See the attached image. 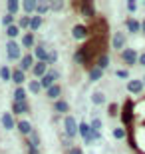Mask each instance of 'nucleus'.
Returning <instances> with one entry per match:
<instances>
[{"instance_id":"nucleus-1","label":"nucleus","mask_w":145,"mask_h":154,"mask_svg":"<svg viewBox=\"0 0 145 154\" xmlns=\"http://www.w3.org/2000/svg\"><path fill=\"white\" fill-rule=\"evenodd\" d=\"M91 58H94V62L97 58V54H95V40L82 44L78 50L74 52V62L80 64V66H91Z\"/></svg>"},{"instance_id":"nucleus-2","label":"nucleus","mask_w":145,"mask_h":154,"mask_svg":"<svg viewBox=\"0 0 145 154\" xmlns=\"http://www.w3.org/2000/svg\"><path fill=\"white\" fill-rule=\"evenodd\" d=\"M22 46H20V42L18 40H8L6 42V58L10 60V62H20V58H22Z\"/></svg>"},{"instance_id":"nucleus-3","label":"nucleus","mask_w":145,"mask_h":154,"mask_svg":"<svg viewBox=\"0 0 145 154\" xmlns=\"http://www.w3.org/2000/svg\"><path fill=\"white\" fill-rule=\"evenodd\" d=\"M64 136L72 138V140L78 138V120H76V116L72 114L64 116Z\"/></svg>"},{"instance_id":"nucleus-4","label":"nucleus","mask_w":145,"mask_h":154,"mask_svg":"<svg viewBox=\"0 0 145 154\" xmlns=\"http://www.w3.org/2000/svg\"><path fill=\"white\" fill-rule=\"evenodd\" d=\"M89 34H91V28H89L88 24H74L72 26V38L74 40H78V42H86V40L89 38Z\"/></svg>"},{"instance_id":"nucleus-5","label":"nucleus","mask_w":145,"mask_h":154,"mask_svg":"<svg viewBox=\"0 0 145 154\" xmlns=\"http://www.w3.org/2000/svg\"><path fill=\"white\" fill-rule=\"evenodd\" d=\"M119 58H121V62L127 66V68H131V66H135L137 64V60H139V52L135 50V48H125V50L119 52Z\"/></svg>"},{"instance_id":"nucleus-6","label":"nucleus","mask_w":145,"mask_h":154,"mask_svg":"<svg viewBox=\"0 0 145 154\" xmlns=\"http://www.w3.org/2000/svg\"><path fill=\"white\" fill-rule=\"evenodd\" d=\"M125 90L129 92V94H133V96H141L145 92V84L141 78H131L125 82Z\"/></svg>"},{"instance_id":"nucleus-7","label":"nucleus","mask_w":145,"mask_h":154,"mask_svg":"<svg viewBox=\"0 0 145 154\" xmlns=\"http://www.w3.org/2000/svg\"><path fill=\"white\" fill-rule=\"evenodd\" d=\"M76 6H78V10H80V14H82V16L91 18V20H94V18L97 16L95 4H94V2H89V0H82V2H78Z\"/></svg>"},{"instance_id":"nucleus-8","label":"nucleus","mask_w":145,"mask_h":154,"mask_svg":"<svg viewBox=\"0 0 145 154\" xmlns=\"http://www.w3.org/2000/svg\"><path fill=\"white\" fill-rule=\"evenodd\" d=\"M89 132H91V126H89V122H86V120H80V122H78V136L84 140V146H91V144H94V140L89 138Z\"/></svg>"},{"instance_id":"nucleus-9","label":"nucleus","mask_w":145,"mask_h":154,"mask_svg":"<svg viewBox=\"0 0 145 154\" xmlns=\"http://www.w3.org/2000/svg\"><path fill=\"white\" fill-rule=\"evenodd\" d=\"M36 44H38V40H36V34H34V32H24L22 36H20V46H22V48H26V50H30L32 52L34 48H36Z\"/></svg>"},{"instance_id":"nucleus-10","label":"nucleus","mask_w":145,"mask_h":154,"mask_svg":"<svg viewBox=\"0 0 145 154\" xmlns=\"http://www.w3.org/2000/svg\"><path fill=\"white\" fill-rule=\"evenodd\" d=\"M133 100H125V106H123V112H121V122H123V128H127L133 120Z\"/></svg>"},{"instance_id":"nucleus-11","label":"nucleus","mask_w":145,"mask_h":154,"mask_svg":"<svg viewBox=\"0 0 145 154\" xmlns=\"http://www.w3.org/2000/svg\"><path fill=\"white\" fill-rule=\"evenodd\" d=\"M10 112L14 116H26L32 112V108H30V102L26 100V102H12L10 106Z\"/></svg>"},{"instance_id":"nucleus-12","label":"nucleus","mask_w":145,"mask_h":154,"mask_svg":"<svg viewBox=\"0 0 145 154\" xmlns=\"http://www.w3.org/2000/svg\"><path fill=\"white\" fill-rule=\"evenodd\" d=\"M34 64H36V58H34L32 52H26L22 58H20V62H18V68L22 70V72H26L28 74V70L34 68Z\"/></svg>"},{"instance_id":"nucleus-13","label":"nucleus","mask_w":145,"mask_h":154,"mask_svg":"<svg viewBox=\"0 0 145 154\" xmlns=\"http://www.w3.org/2000/svg\"><path fill=\"white\" fill-rule=\"evenodd\" d=\"M0 124H2V128H4V130H14V128H16V124H18V120L14 118V114H12V112H4V114L0 116Z\"/></svg>"},{"instance_id":"nucleus-14","label":"nucleus","mask_w":145,"mask_h":154,"mask_svg":"<svg viewBox=\"0 0 145 154\" xmlns=\"http://www.w3.org/2000/svg\"><path fill=\"white\" fill-rule=\"evenodd\" d=\"M48 48H46V42H38L36 44V48L32 50V54H34V58H36V62H46L48 60Z\"/></svg>"},{"instance_id":"nucleus-15","label":"nucleus","mask_w":145,"mask_h":154,"mask_svg":"<svg viewBox=\"0 0 145 154\" xmlns=\"http://www.w3.org/2000/svg\"><path fill=\"white\" fill-rule=\"evenodd\" d=\"M125 42H127V38H125V32H115V34L112 36V48L113 50H125L127 46H125Z\"/></svg>"},{"instance_id":"nucleus-16","label":"nucleus","mask_w":145,"mask_h":154,"mask_svg":"<svg viewBox=\"0 0 145 154\" xmlns=\"http://www.w3.org/2000/svg\"><path fill=\"white\" fill-rule=\"evenodd\" d=\"M125 30H127L129 34H139L141 32V20H137L133 16L125 18Z\"/></svg>"},{"instance_id":"nucleus-17","label":"nucleus","mask_w":145,"mask_h":154,"mask_svg":"<svg viewBox=\"0 0 145 154\" xmlns=\"http://www.w3.org/2000/svg\"><path fill=\"white\" fill-rule=\"evenodd\" d=\"M48 70H50V66H48L46 62H36V64H34V68L30 70V72H32V76L36 80H40V78H44V76L48 74Z\"/></svg>"},{"instance_id":"nucleus-18","label":"nucleus","mask_w":145,"mask_h":154,"mask_svg":"<svg viewBox=\"0 0 145 154\" xmlns=\"http://www.w3.org/2000/svg\"><path fill=\"white\" fill-rule=\"evenodd\" d=\"M26 80H28L26 72H22L20 68H12V82H14V88H16V86L26 84Z\"/></svg>"},{"instance_id":"nucleus-19","label":"nucleus","mask_w":145,"mask_h":154,"mask_svg":"<svg viewBox=\"0 0 145 154\" xmlns=\"http://www.w3.org/2000/svg\"><path fill=\"white\" fill-rule=\"evenodd\" d=\"M28 100V90L24 86H16L12 92V102H26Z\"/></svg>"},{"instance_id":"nucleus-20","label":"nucleus","mask_w":145,"mask_h":154,"mask_svg":"<svg viewBox=\"0 0 145 154\" xmlns=\"http://www.w3.org/2000/svg\"><path fill=\"white\" fill-rule=\"evenodd\" d=\"M16 130L20 132V134H22L24 138H28V134L34 130V128H32V124H30V120L20 118V120H18V124H16Z\"/></svg>"},{"instance_id":"nucleus-21","label":"nucleus","mask_w":145,"mask_h":154,"mask_svg":"<svg viewBox=\"0 0 145 154\" xmlns=\"http://www.w3.org/2000/svg\"><path fill=\"white\" fill-rule=\"evenodd\" d=\"M46 98H48V100H54V102L60 100V98H62V84H60V82H56L52 88L46 90Z\"/></svg>"},{"instance_id":"nucleus-22","label":"nucleus","mask_w":145,"mask_h":154,"mask_svg":"<svg viewBox=\"0 0 145 154\" xmlns=\"http://www.w3.org/2000/svg\"><path fill=\"white\" fill-rule=\"evenodd\" d=\"M101 78H103V70L97 68L95 64H91V66L88 68V80L89 82H100Z\"/></svg>"},{"instance_id":"nucleus-23","label":"nucleus","mask_w":145,"mask_h":154,"mask_svg":"<svg viewBox=\"0 0 145 154\" xmlns=\"http://www.w3.org/2000/svg\"><path fill=\"white\" fill-rule=\"evenodd\" d=\"M89 100H91V104H94V106H103V104L107 102V96H106V92L94 90V92H91V96H89Z\"/></svg>"},{"instance_id":"nucleus-24","label":"nucleus","mask_w":145,"mask_h":154,"mask_svg":"<svg viewBox=\"0 0 145 154\" xmlns=\"http://www.w3.org/2000/svg\"><path fill=\"white\" fill-rule=\"evenodd\" d=\"M54 112H56L58 116H60V114L68 116V114H70V104H68L64 98H60V100H56V102H54Z\"/></svg>"},{"instance_id":"nucleus-25","label":"nucleus","mask_w":145,"mask_h":154,"mask_svg":"<svg viewBox=\"0 0 145 154\" xmlns=\"http://www.w3.org/2000/svg\"><path fill=\"white\" fill-rule=\"evenodd\" d=\"M109 62H112V58H109V54H107V52H101L100 56L95 58V66H97V68H101L103 70V72H106L107 68H109Z\"/></svg>"},{"instance_id":"nucleus-26","label":"nucleus","mask_w":145,"mask_h":154,"mask_svg":"<svg viewBox=\"0 0 145 154\" xmlns=\"http://www.w3.org/2000/svg\"><path fill=\"white\" fill-rule=\"evenodd\" d=\"M36 8H38V0H24L22 2V12L26 16H34Z\"/></svg>"},{"instance_id":"nucleus-27","label":"nucleus","mask_w":145,"mask_h":154,"mask_svg":"<svg viewBox=\"0 0 145 154\" xmlns=\"http://www.w3.org/2000/svg\"><path fill=\"white\" fill-rule=\"evenodd\" d=\"M42 144V138H40V132L38 130H32L26 138V146H34V148H40Z\"/></svg>"},{"instance_id":"nucleus-28","label":"nucleus","mask_w":145,"mask_h":154,"mask_svg":"<svg viewBox=\"0 0 145 154\" xmlns=\"http://www.w3.org/2000/svg\"><path fill=\"white\" fill-rule=\"evenodd\" d=\"M18 10H22V2H20V0H8V2H6V14L16 16Z\"/></svg>"},{"instance_id":"nucleus-29","label":"nucleus","mask_w":145,"mask_h":154,"mask_svg":"<svg viewBox=\"0 0 145 154\" xmlns=\"http://www.w3.org/2000/svg\"><path fill=\"white\" fill-rule=\"evenodd\" d=\"M42 24H44V18L38 16V14H34V16H30V32H38L40 28H42Z\"/></svg>"},{"instance_id":"nucleus-30","label":"nucleus","mask_w":145,"mask_h":154,"mask_svg":"<svg viewBox=\"0 0 145 154\" xmlns=\"http://www.w3.org/2000/svg\"><path fill=\"white\" fill-rule=\"evenodd\" d=\"M0 80H2V82H12V68L8 64L0 66Z\"/></svg>"},{"instance_id":"nucleus-31","label":"nucleus","mask_w":145,"mask_h":154,"mask_svg":"<svg viewBox=\"0 0 145 154\" xmlns=\"http://www.w3.org/2000/svg\"><path fill=\"white\" fill-rule=\"evenodd\" d=\"M48 12H50V2H46V0H38V8H36V14L44 18Z\"/></svg>"},{"instance_id":"nucleus-32","label":"nucleus","mask_w":145,"mask_h":154,"mask_svg":"<svg viewBox=\"0 0 145 154\" xmlns=\"http://www.w3.org/2000/svg\"><path fill=\"white\" fill-rule=\"evenodd\" d=\"M26 90H28L30 94H40V92H42V84H40V80L32 78L28 82V88H26Z\"/></svg>"},{"instance_id":"nucleus-33","label":"nucleus","mask_w":145,"mask_h":154,"mask_svg":"<svg viewBox=\"0 0 145 154\" xmlns=\"http://www.w3.org/2000/svg\"><path fill=\"white\" fill-rule=\"evenodd\" d=\"M0 24L4 26V30L10 28V26H14V24H16V16H12V14H4V16H2V20H0Z\"/></svg>"},{"instance_id":"nucleus-34","label":"nucleus","mask_w":145,"mask_h":154,"mask_svg":"<svg viewBox=\"0 0 145 154\" xmlns=\"http://www.w3.org/2000/svg\"><path fill=\"white\" fill-rule=\"evenodd\" d=\"M20 32H22V30L18 28V24H14V26H10V28H6V36H8L10 40L20 38Z\"/></svg>"},{"instance_id":"nucleus-35","label":"nucleus","mask_w":145,"mask_h":154,"mask_svg":"<svg viewBox=\"0 0 145 154\" xmlns=\"http://www.w3.org/2000/svg\"><path fill=\"white\" fill-rule=\"evenodd\" d=\"M16 24H18V28H20V30H26V32H28V30H30V16H26V14L20 16L16 20Z\"/></svg>"},{"instance_id":"nucleus-36","label":"nucleus","mask_w":145,"mask_h":154,"mask_svg":"<svg viewBox=\"0 0 145 154\" xmlns=\"http://www.w3.org/2000/svg\"><path fill=\"white\" fill-rule=\"evenodd\" d=\"M113 138H115V140H125V138H127V128L117 126L115 130H113Z\"/></svg>"},{"instance_id":"nucleus-37","label":"nucleus","mask_w":145,"mask_h":154,"mask_svg":"<svg viewBox=\"0 0 145 154\" xmlns=\"http://www.w3.org/2000/svg\"><path fill=\"white\" fill-rule=\"evenodd\" d=\"M139 2H137V0H125V10L127 12H131V14H133V12H137V8H139Z\"/></svg>"},{"instance_id":"nucleus-38","label":"nucleus","mask_w":145,"mask_h":154,"mask_svg":"<svg viewBox=\"0 0 145 154\" xmlns=\"http://www.w3.org/2000/svg\"><path fill=\"white\" fill-rule=\"evenodd\" d=\"M56 62H58V50H50L48 52V60H46V64H48L50 68H54Z\"/></svg>"},{"instance_id":"nucleus-39","label":"nucleus","mask_w":145,"mask_h":154,"mask_svg":"<svg viewBox=\"0 0 145 154\" xmlns=\"http://www.w3.org/2000/svg\"><path fill=\"white\" fill-rule=\"evenodd\" d=\"M89 126H91V130H101L103 128V122H101V118L94 116V118L89 120Z\"/></svg>"},{"instance_id":"nucleus-40","label":"nucleus","mask_w":145,"mask_h":154,"mask_svg":"<svg viewBox=\"0 0 145 154\" xmlns=\"http://www.w3.org/2000/svg\"><path fill=\"white\" fill-rule=\"evenodd\" d=\"M64 2H62V0H54V2H50V10L52 12H62L64 10Z\"/></svg>"},{"instance_id":"nucleus-41","label":"nucleus","mask_w":145,"mask_h":154,"mask_svg":"<svg viewBox=\"0 0 145 154\" xmlns=\"http://www.w3.org/2000/svg\"><path fill=\"white\" fill-rule=\"evenodd\" d=\"M115 76L119 80H131V78H129V70H125V68H117L115 70Z\"/></svg>"},{"instance_id":"nucleus-42","label":"nucleus","mask_w":145,"mask_h":154,"mask_svg":"<svg viewBox=\"0 0 145 154\" xmlns=\"http://www.w3.org/2000/svg\"><path fill=\"white\" fill-rule=\"evenodd\" d=\"M89 138H91L94 142H100L101 138H103V134H101V130H91L89 132Z\"/></svg>"},{"instance_id":"nucleus-43","label":"nucleus","mask_w":145,"mask_h":154,"mask_svg":"<svg viewBox=\"0 0 145 154\" xmlns=\"http://www.w3.org/2000/svg\"><path fill=\"white\" fill-rule=\"evenodd\" d=\"M60 142H62V146H66V150L74 146V140H72V138H68V136H60Z\"/></svg>"},{"instance_id":"nucleus-44","label":"nucleus","mask_w":145,"mask_h":154,"mask_svg":"<svg viewBox=\"0 0 145 154\" xmlns=\"http://www.w3.org/2000/svg\"><path fill=\"white\" fill-rule=\"evenodd\" d=\"M64 154H84V148L82 146H72V148H68Z\"/></svg>"},{"instance_id":"nucleus-45","label":"nucleus","mask_w":145,"mask_h":154,"mask_svg":"<svg viewBox=\"0 0 145 154\" xmlns=\"http://www.w3.org/2000/svg\"><path fill=\"white\" fill-rule=\"evenodd\" d=\"M117 110H119V106H117V104H109V108H107V112H109L112 116H117Z\"/></svg>"},{"instance_id":"nucleus-46","label":"nucleus","mask_w":145,"mask_h":154,"mask_svg":"<svg viewBox=\"0 0 145 154\" xmlns=\"http://www.w3.org/2000/svg\"><path fill=\"white\" fill-rule=\"evenodd\" d=\"M26 154H40V150L34 146H26Z\"/></svg>"},{"instance_id":"nucleus-47","label":"nucleus","mask_w":145,"mask_h":154,"mask_svg":"<svg viewBox=\"0 0 145 154\" xmlns=\"http://www.w3.org/2000/svg\"><path fill=\"white\" fill-rule=\"evenodd\" d=\"M137 64H139V66H145V52H141V54H139V60H137Z\"/></svg>"},{"instance_id":"nucleus-48","label":"nucleus","mask_w":145,"mask_h":154,"mask_svg":"<svg viewBox=\"0 0 145 154\" xmlns=\"http://www.w3.org/2000/svg\"><path fill=\"white\" fill-rule=\"evenodd\" d=\"M141 34L145 36V18H143V20H141Z\"/></svg>"},{"instance_id":"nucleus-49","label":"nucleus","mask_w":145,"mask_h":154,"mask_svg":"<svg viewBox=\"0 0 145 154\" xmlns=\"http://www.w3.org/2000/svg\"><path fill=\"white\" fill-rule=\"evenodd\" d=\"M141 80H143V84H145V76H143V78H141Z\"/></svg>"}]
</instances>
